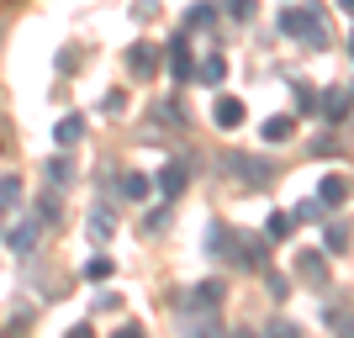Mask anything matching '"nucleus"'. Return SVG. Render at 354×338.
Masks as SVG:
<instances>
[{"instance_id":"nucleus-24","label":"nucleus","mask_w":354,"mask_h":338,"mask_svg":"<svg viewBox=\"0 0 354 338\" xmlns=\"http://www.w3.org/2000/svg\"><path fill=\"white\" fill-rule=\"evenodd\" d=\"M291 227H296V222L286 217V212H270V222H265V238H270V243H275V238H286V233H291Z\"/></svg>"},{"instance_id":"nucleus-21","label":"nucleus","mask_w":354,"mask_h":338,"mask_svg":"<svg viewBox=\"0 0 354 338\" xmlns=\"http://www.w3.org/2000/svg\"><path fill=\"white\" fill-rule=\"evenodd\" d=\"M222 11L233 16V21H254V16H259V0H222Z\"/></svg>"},{"instance_id":"nucleus-11","label":"nucleus","mask_w":354,"mask_h":338,"mask_svg":"<svg viewBox=\"0 0 354 338\" xmlns=\"http://www.w3.org/2000/svg\"><path fill=\"white\" fill-rule=\"evenodd\" d=\"M212 117H217V127H243V101L238 95H217V106H212Z\"/></svg>"},{"instance_id":"nucleus-7","label":"nucleus","mask_w":354,"mask_h":338,"mask_svg":"<svg viewBox=\"0 0 354 338\" xmlns=\"http://www.w3.org/2000/svg\"><path fill=\"white\" fill-rule=\"evenodd\" d=\"M169 79H175V85H191L196 79V59H191V43H185V37H169Z\"/></svg>"},{"instance_id":"nucleus-26","label":"nucleus","mask_w":354,"mask_h":338,"mask_svg":"<svg viewBox=\"0 0 354 338\" xmlns=\"http://www.w3.org/2000/svg\"><path fill=\"white\" fill-rule=\"evenodd\" d=\"M265 285H270V301H286V296H291V280L275 275V270H265Z\"/></svg>"},{"instance_id":"nucleus-19","label":"nucleus","mask_w":354,"mask_h":338,"mask_svg":"<svg viewBox=\"0 0 354 338\" xmlns=\"http://www.w3.org/2000/svg\"><path fill=\"white\" fill-rule=\"evenodd\" d=\"M48 185H74V159H69V153L48 159Z\"/></svg>"},{"instance_id":"nucleus-22","label":"nucleus","mask_w":354,"mask_h":338,"mask_svg":"<svg viewBox=\"0 0 354 338\" xmlns=\"http://www.w3.org/2000/svg\"><path fill=\"white\" fill-rule=\"evenodd\" d=\"M212 21H217V6H191V11H185V32H191V27L207 32Z\"/></svg>"},{"instance_id":"nucleus-15","label":"nucleus","mask_w":354,"mask_h":338,"mask_svg":"<svg viewBox=\"0 0 354 338\" xmlns=\"http://www.w3.org/2000/svg\"><path fill=\"white\" fill-rule=\"evenodd\" d=\"M148 117L159 122L164 133H175V127H185V117H180V106H175V101H153V106H148Z\"/></svg>"},{"instance_id":"nucleus-33","label":"nucleus","mask_w":354,"mask_h":338,"mask_svg":"<svg viewBox=\"0 0 354 338\" xmlns=\"http://www.w3.org/2000/svg\"><path fill=\"white\" fill-rule=\"evenodd\" d=\"M6 143H11V127H6V122H0V153H6Z\"/></svg>"},{"instance_id":"nucleus-9","label":"nucleus","mask_w":354,"mask_h":338,"mask_svg":"<svg viewBox=\"0 0 354 338\" xmlns=\"http://www.w3.org/2000/svg\"><path fill=\"white\" fill-rule=\"evenodd\" d=\"M296 275L307 280V285H328V259H323V254H312V249H301V254H296Z\"/></svg>"},{"instance_id":"nucleus-36","label":"nucleus","mask_w":354,"mask_h":338,"mask_svg":"<svg viewBox=\"0 0 354 338\" xmlns=\"http://www.w3.org/2000/svg\"><path fill=\"white\" fill-rule=\"evenodd\" d=\"M349 95H354V85H349Z\"/></svg>"},{"instance_id":"nucleus-1","label":"nucleus","mask_w":354,"mask_h":338,"mask_svg":"<svg viewBox=\"0 0 354 338\" xmlns=\"http://www.w3.org/2000/svg\"><path fill=\"white\" fill-rule=\"evenodd\" d=\"M281 32L291 43L328 48V27H323V11H317V6H291V11H281Z\"/></svg>"},{"instance_id":"nucleus-13","label":"nucleus","mask_w":354,"mask_h":338,"mask_svg":"<svg viewBox=\"0 0 354 338\" xmlns=\"http://www.w3.org/2000/svg\"><path fill=\"white\" fill-rule=\"evenodd\" d=\"M127 69H133L138 79H143V74H153V69H159V53H153L148 43H133V48H127Z\"/></svg>"},{"instance_id":"nucleus-6","label":"nucleus","mask_w":354,"mask_h":338,"mask_svg":"<svg viewBox=\"0 0 354 338\" xmlns=\"http://www.w3.org/2000/svg\"><path fill=\"white\" fill-rule=\"evenodd\" d=\"M191 169H196L191 159H169V164L159 169V180H153V185H159V196H164V201H175V196L185 191V185H191Z\"/></svg>"},{"instance_id":"nucleus-25","label":"nucleus","mask_w":354,"mask_h":338,"mask_svg":"<svg viewBox=\"0 0 354 338\" xmlns=\"http://www.w3.org/2000/svg\"><path fill=\"white\" fill-rule=\"evenodd\" d=\"M37 222H43V227H48V222H59V196H53V191L37 196Z\"/></svg>"},{"instance_id":"nucleus-32","label":"nucleus","mask_w":354,"mask_h":338,"mask_svg":"<svg viewBox=\"0 0 354 338\" xmlns=\"http://www.w3.org/2000/svg\"><path fill=\"white\" fill-rule=\"evenodd\" d=\"M317 212H323V206H317V201H301V206H296V212H291V222H312V217H317Z\"/></svg>"},{"instance_id":"nucleus-16","label":"nucleus","mask_w":354,"mask_h":338,"mask_svg":"<svg viewBox=\"0 0 354 338\" xmlns=\"http://www.w3.org/2000/svg\"><path fill=\"white\" fill-rule=\"evenodd\" d=\"M349 243H354V227H349V222H328L323 249H328V254H349Z\"/></svg>"},{"instance_id":"nucleus-35","label":"nucleus","mask_w":354,"mask_h":338,"mask_svg":"<svg viewBox=\"0 0 354 338\" xmlns=\"http://www.w3.org/2000/svg\"><path fill=\"white\" fill-rule=\"evenodd\" d=\"M349 53H354V32H349Z\"/></svg>"},{"instance_id":"nucleus-2","label":"nucleus","mask_w":354,"mask_h":338,"mask_svg":"<svg viewBox=\"0 0 354 338\" xmlns=\"http://www.w3.org/2000/svg\"><path fill=\"white\" fill-rule=\"evenodd\" d=\"M222 307V280H201V285H191V296H185V301H180V312H185V317H201V328H217L212 323V312Z\"/></svg>"},{"instance_id":"nucleus-3","label":"nucleus","mask_w":354,"mask_h":338,"mask_svg":"<svg viewBox=\"0 0 354 338\" xmlns=\"http://www.w3.org/2000/svg\"><path fill=\"white\" fill-rule=\"evenodd\" d=\"M222 254H233L238 270H265L270 265V249H265V238H259V233H233Z\"/></svg>"},{"instance_id":"nucleus-28","label":"nucleus","mask_w":354,"mask_h":338,"mask_svg":"<svg viewBox=\"0 0 354 338\" xmlns=\"http://www.w3.org/2000/svg\"><path fill=\"white\" fill-rule=\"evenodd\" d=\"M122 196H148V175H122Z\"/></svg>"},{"instance_id":"nucleus-4","label":"nucleus","mask_w":354,"mask_h":338,"mask_svg":"<svg viewBox=\"0 0 354 338\" xmlns=\"http://www.w3.org/2000/svg\"><path fill=\"white\" fill-rule=\"evenodd\" d=\"M37 238H43V222H37V217H21L11 233H6V249H11L16 259H32V254H37Z\"/></svg>"},{"instance_id":"nucleus-20","label":"nucleus","mask_w":354,"mask_h":338,"mask_svg":"<svg viewBox=\"0 0 354 338\" xmlns=\"http://www.w3.org/2000/svg\"><path fill=\"white\" fill-rule=\"evenodd\" d=\"M259 133H265V143H286V138L296 133V122H291V117H270Z\"/></svg>"},{"instance_id":"nucleus-12","label":"nucleus","mask_w":354,"mask_h":338,"mask_svg":"<svg viewBox=\"0 0 354 338\" xmlns=\"http://www.w3.org/2000/svg\"><path fill=\"white\" fill-rule=\"evenodd\" d=\"M317 201H323V206H344V201H349V180H344V175H323V180H317Z\"/></svg>"},{"instance_id":"nucleus-34","label":"nucleus","mask_w":354,"mask_h":338,"mask_svg":"<svg viewBox=\"0 0 354 338\" xmlns=\"http://www.w3.org/2000/svg\"><path fill=\"white\" fill-rule=\"evenodd\" d=\"M339 11H349V16H354V0H339Z\"/></svg>"},{"instance_id":"nucleus-31","label":"nucleus","mask_w":354,"mask_h":338,"mask_svg":"<svg viewBox=\"0 0 354 338\" xmlns=\"http://www.w3.org/2000/svg\"><path fill=\"white\" fill-rule=\"evenodd\" d=\"M164 227H169V212H164V206L153 212V217H143V233H164Z\"/></svg>"},{"instance_id":"nucleus-18","label":"nucleus","mask_w":354,"mask_h":338,"mask_svg":"<svg viewBox=\"0 0 354 338\" xmlns=\"http://www.w3.org/2000/svg\"><path fill=\"white\" fill-rule=\"evenodd\" d=\"M323 323L333 328V333H354V307H344V301H333V307L323 312Z\"/></svg>"},{"instance_id":"nucleus-17","label":"nucleus","mask_w":354,"mask_h":338,"mask_svg":"<svg viewBox=\"0 0 354 338\" xmlns=\"http://www.w3.org/2000/svg\"><path fill=\"white\" fill-rule=\"evenodd\" d=\"M227 79V64H222V53H212V59L196 64V85H222Z\"/></svg>"},{"instance_id":"nucleus-23","label":"nucleus","mask_w":354,"mask_h":338,"mask_svg":"<svg viewBox=\"0 0 354 338\" xmlns=\"http://www.w3.org/2000/svg\"><path fill=\"white\" fill-rule=\"evenodd\" d=\"M16 201H21V180H16V175H0V212L16 206Z\"/></svg>"},{"instance_id":"nucleus-10","label":"nucleus","mask_w":354,"mask_h":338,"mask_svg":"<svg viewBox=\"0 0 354 338\" xmlns=\"http://www.w3.org/2000/svg\"><path fill=\"white\" fill-rule=\"evenodd\" d=\"M85 233H90V243H106V238L117 233V212H111V206H95L90 222H85Z\"/></svg>"},{"instance_id":"nucleus-27","label":"nucleus","mask_w":354,"mask_h":338,"mask_svg":"<svg viewBox=\"0 0 354 338\" xmlns=\"http://www.w3.org/2000/svg\"><path fill=\"white\" fill-rule=\"evenodd\" d=\"M222 249H227V227L212 222V227H207V254H222Z\"/></svg>"},{"instance_id":"nucleus-14","label":"nucleus","mask_w":354,"mask_h":338,"mask_svg":"<svg viewBox=\"0 0 354 338\" xmlns=\"http://www.w3.org/2000/svg\"><path fill=\"white\" fill-rule=\"evenodd\" d=\"M53 138H59V148H74L80 138H85V117H80V111H69V117L53 127Z\"/></svg>"},{"instance_id":"nucleus-5","label":"nucleus","mask_w":354,"mask_h":338,"mask_svg":"<svg viewBox=\"0 0 354 338\" xmlns=\"http://www.w3.org/2000/svg\"><path fill=\"white\" fill-rule=\"evenodd\" d=\"M222 164H227V175H233V180H243V185H265V180L275 175V169H270L265 159H254V153H227Z\"/></svg>"},{"instance_id":"nucleus-29","label":"nucleus","mask_w":354,"mask_h":338,"mask_svg":"<svg viewBox=\"0 0 354 338\" xmlns=\"http://www.w3.org/2000/svg\"><path fill=\"white\" fill-rule=\"evenodd\" d=\"M101 111L122 117V111H127V95H122V90H106V95H101Z\"/></svg>"},{"instance_id":"nucleus-30","label":"nucleus","mask_w":354,"mask_h":338,"mask_svg":"<svg viewBox=\"0 0 354 338\" xmlns=\"http://www.w3.org/2000/svg\"><path fill=\"white\" fill-rule=\"evenodd\" d=\"M85 280H111V259H101V254H95V259L85 265Z\"/></svg>"},{"instance_id":"nucleus-8","label":"nucleus","mask_w":354,"mask_h":338,"mask_svg":"<svg viewBox=\"0 0 354 338\" xmlns=\"http://www.w3.org/2000/svg\"><path fill=\"white\" fill-rule=\"evenodd\" d=\"M349 106H354V95H349V90H323L317 111H323V122H328V127H339V122L349 117Z\"/></svg>"}]
</instances>
